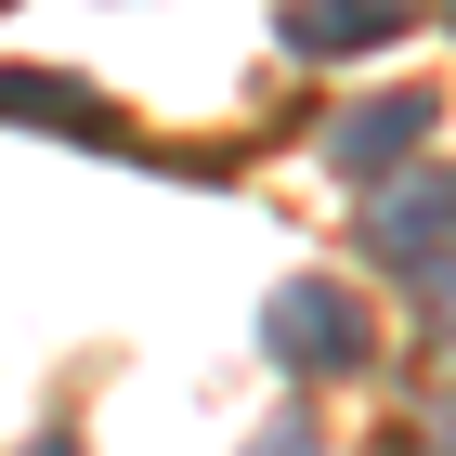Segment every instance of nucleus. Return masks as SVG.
<instances>
[{"label":"nucleus","mask_w":456,"mask_h":456,"mask_svg":"<svg viewBox=\"0 0 456 456\" xmlns=\"http://www.w3.org/2000/svg\"><path fill=\"white\" fill-rule=\"evenodd\" d=\"M39 456H78V444H66V430H53V444H39Z\"/></svg>","instance_id":"0eeeda50"},{"label":"nucleus","mask_w":456,"mask_h":456,"mask_svg":"<svg viewBox=\"0 0 456 456\" xmlns=\"http://www.w3.org/2000/svg\"><path fill=\"white\" fill-rule=\"evenodd\" d=\"M418 143H430V92H379V105H352L339 131H326V170L339 183H391Z\"/></svg>","instance_id":"7ed1b4c3"},{"label":"nucleus","mask_w":456,"mask_h":456,"mask_svg":"<svg viewBox=\"0 0 456 456\" xmlns=\"http://www.w3.org/2000/svg\"><path fill=\"white\" fill-rule=\"evenodd\" d=\"M0 13H13V0H0Z\"/></svg>","instance_id":"6e6552de"},{"label":"nucleus","mask_w":456,"mask_h":456,"mask_svg":"<svg viewBox=\"0 0 456 456\" xmlns=\"http://www.w3.org/2000/svg\"><path fill=\"white\" fill-rule=\"evenodd\" d=\"M0 118L66 131V143H118V105H105V92H78V78H0Z\"/></svg>","instance_id":"20e7f679"},{"label":"nucleus","mask_w":456,"mask_h":456,"mask_svg":"<svg viewBox=\"0 0 456 456\" xmlns=\"http://www.w3.org/2000/svg\"><path fill=\"white\" fill-rule=\"evenodd\" d=\"M444 235H456V183L430 170V157H404V183L379 196V261L418 287V300H444Z\"/></svg>","instance_id":"f03ea898"},{"label":"nucleus","mask_w":456,"mask_h":456,"mask_svg":"<svg viewBox=\"0 0 456 456\" xmlns=\"http://www.w3.org/2000/svg\"><path fill=\"white\" fill-rule=\"evenodd\" d=\"M261 339H274V365H300V379H352V365H365V300L326 287V274H300V287L261 300Z\"/></svg>","instance_id":"f257e3e1"},{"label":"nucleus","mask_w":456,"mask_h":456,"mask_svg":"<svg viewBox=\"0 0 456 456\" xmlns=\"http://www.w3.org/2000/svg\"><path fill=\"white\" fill-rule=\"evenodd\" d=\"M365 39H404V0H300L287 13V53H365Z\"/></svg>","instance_id":"39448f33"},{"label":"nucleus","mask_w":456,"mask_h":456,"mask_svg":"<svg viewBox=\"0 0 456 456\" xmlns=\"http://www.w3.org/2000/svg\"><path fill=\"white\" fill-rule=\"evenodd\" d=\"M248 456H326V444H314V430H300V418H274V430H261V444H248Z\"/></svg>","instance_id":"423d86ee"}]
</instances>
